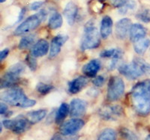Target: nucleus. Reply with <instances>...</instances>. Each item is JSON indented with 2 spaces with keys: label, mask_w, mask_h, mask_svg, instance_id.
<instances>
[{
  "label": "nucleus",
  "mask_w": 150,
  "mask_h": 140,
  "mask_svg": "<svg viewBox=\"0 0 150 140\" xmlns=\"http://www.w3.org/2000/svg\"><path fill=\"white\" fill-rule=\"evenodd\" d=\"M132 106L137 114L146 116L150 113V80L139 82L131 91Z\"/></svg>",
  "instance_id": "f257e3e1"
},
{
  "label": "nucleus",
  "mask_w": 150,
  "mask_h": 140,
  "mask_svg": "<svg viewBox=\"0 0 150 140\" xmlns=\"http://www.w3.org/2000/svg\"><path fill=\"white\" fill-rule=\"evenodd\" d=\"M1 100L11 106L21 108L32 107L36 103L35 100L28 98L23 90L17 86L4 91L1 94Z\"/></svg>",
  "instance_id": "f03ea898"
},
{
  "label": "nucleus",
  "mask_w": 150,
  "mask_h": 140,
  "mask_svg": "<svg viewBox=\"0 0 150 140\" xmlns=\"http://www.w3.org/2000/svg\"><path fill=\"white\" fill-rule=\"evenodd\" d=\"M119 71L128 79H137L141 76H150V64L140 58H135L130 64H122L119 67Z\"/></svg>",
  "instance_id": "7ed1b4c3"
},
{
  "label": "nucleus",
  "mask_w": 150,
  "mask_h": 140,
  "mask_svg": "<svg viewBox=\"0 0 150 140\" xmlns=\"http://www.w3.org/2000/svg\"><path fill=\"white\" fill-rule=\"evenodd\" d=\"M101 44L99 32L93 20L88 21L84 26V31L81 38L80 48L82 50H92L98 47Z\"/></svg>",
  "instance_id": "20e7f679"
},
{
  "label": "nucleus",
  "mask_w": 150,
  "mask_h": 140,
  "mask_svg": "<svg viewBox=\"0 0 150 140\" xmlns=\"http://www.w3.org/2000/svg\"><path fill=\"white\" fill-rule=\"evenodd\" d=\"M25 68V65L21 62H18L11 66L1 79V89H9L15 86L16 84L20 81V77L24 72Z\"/></svg>",
  "instance_id": "39448f33"
},
{
  "label": "nucleus",
  "mask_w": 150,
  "mask_h": 140,
  "mask_svg": "<svg viewBox=\"0 0 150 140\" xmlns=\"http://www.w3.org/2000/svg\"><path fill=\"white\" fill-rule=\"evenodd\" d=\"M47 12L45 10H41L38 13L30 16L25 21L17 26L14 31L15 35H22L33 31L40 24L46 19Z\"/></svg>",
  "instance_id": "423d86ee"
},
{
  "label": "nucleus",
  "mask_w": 150,
  "mask_h": 140,
  "mask_svg": "<svg viewBox=\"0 0 150 140\" xmlns=\"http://www.w3.org/2000/svg\"><path fill=\"white\" fill-rule=\"evenodd\" d=\"M125 91V83L122 79L117 76L110 77L108 86V100L110 102L119 101Z\"/></svg>",
  "instance_id": "0eeeda50"
},
{
  "label": "nucleus",
  "mask_w": 150,
  "mask_h": 140,
  "mask_svg": "<svg viewBox=\"0 0 150 140\" xmlns=\"http://www.w3.org/2000/svg\"><path fill=\"white\" fill-rule=\"evenodd\" d=\"M3 126L13 133L20 134L26 131L30 125L27 118L24 115H18L14 119H7L2 121Z\"/></svg>",
  "instance_id": "6e6552de"
},
{
  "label": "nucleus",
  "mask_w": 150,
  "mask_h": 140,
  "mask_svg": "<svg viewBox=\"0 0 150 140\" xmlns=\"http://www.w3.org/2000/svg\"><path fill=\"white\" fill-rule=\"evenodd\" d=\"M84 121L82 119L74 118L72 119L64 122L60 127L59 130L62 135L71 136L74 135L83 127Z\"/></svg>",
  "instance_id": "1a4fd4ad"
},
{
  "label": "nucleus",
  "mask_w": 150,
  "mask_h": 140,
  "mask_svg": "<svg viewBox=\"0 0 150 140\" xmlns=\"http://www.w3.org/2000/svg\"><path fill=\"white\" fill-rule=\"evenodd\" d=\"M98 114L105 121H116L123 115V109L120 105L106 106L99 109Z\"/></svg>",
  "instance_id": "9d476101"
},
{
  "label": "nucleus",
  "mask_w": 150,
  "mask_h": 140,
  "mask_svg": "<svg viewBox=\"0 0 150 140\" xmlns=\"http://www.w3.org/2000/svg\"><path fill=\"white\" fill-rule=\"evenodd\" d=\"M87 109V103L79 98H74L71 101L70 115L72 118H79L86 113Z\"/></svg>",
  "instance_id": "9b49d317"
},
{
  "label": "nucleus",
  "mask_w": 150,
  "mask_h": 140,
  "mask_svg": "<svg viewBox=\"0 0 150 140\" xmlns=\"http://www.w3.org/2000/svg\"><path fill=\"white\" fill-rule=\"evenodd\" d=\"M68 39V37L64 34H58L53 38L50 48V58H54L61 51L62 46Z\"/></svg>",
  "instance_id": "f8f14e48"
},
{
  "label": "nucleus",
  "mask_w": 150,
  "mask_h": 140,
  "mask_svg": "<svg viewBox=\"0 0 150 140\" xmlns=\"http://www.w3.org/2000/svg\"><path fill=\"white\" fill-rule=\"evenodd\" d=\"M131 21L128 18H122L116 24V35L117 38L123 40L126 38L131 27Z\"/></svg>",
  "instance_id": "ddd939ff"
},
{
  "label": "nucleus",
  "mask_w": 150,
  "mask_h": 140,
  "mask_svg": "<svg viewBox=\"0 0 150 140\" xmlns=\"http://www.w3.org/2000/svg\"><path fill=\"white\" fill-rule=\"evenodd\" d=\"M88 82L89 80L86 77L80 76L68 82V91L72 94H77L87 86Z\"/></svg>",
  "instance_id": "4468645a"
},
{
  "label": "nucleus",
  "mask_w": 150,
  "mask_h": 140,
  "mask_svg": "<svg viewBox=\"0 0 150 140\" xmlns=\"http://www.w3.org/2000/svg\"><path fill=\"white\" fill-rule=\"evenodd\" d=\"M50 45L48 41L45 39H40L33 45L32 50H31V54L33 56L42 57L49 52Z\"/></svg>",
  "instance_id": "2eb2a0df"
},
{
  "label": "nucleus",
  "mask_w": 150,
  "mask_h": 140,
  "mask_svg": "<svg viewBox=\"0 0 150 140\" xmlns=\"http://www.w3.org/2000/svg\"><path fill=\"white\" fill-rule=\"evenodd\" d=\"M100 69H101V62L98 59H92L83 67L82 71L84 75L86 77H96Z\"/></svg>",
  "instance_id": "dca6fc26"
},
{
  "label": "nucleus",
  "mask_w": 150,
  "mask_h": 140,
  "mask_svg": "<svg viewBox=\"0 0 150 140\" xmlns=\"http://www.w3.org/2000/svg\"><path fill=\"white\" fill-rule=\"evenodd\" d=\"M129 34L131 41L134 43L136 41L145 38V36L146 35V29L140 23L133 24L130 29Z\"/></svg>",
  "instance_id": "f3484780"
},
{
  "label": "nucleus",
  "mask_w": 150,
  "mask_h": 140,
  "mask_svg": "<svg viewBox=\"0 0 150 140\" xmlns=\"http://www.w3.org/2000/svg\"><path fill=\"white\" fill-rule=\"evenodd\" d=\"M112 5L116 8L121 14H125L129 10L136 8L137 3L134 0H113Z\"/></svg>",
  "instance_id": "a211bd4d"
},
{
  "label": "nucleus",
  "mask_w": 150,
  "mask_h": 140,
  "mask_svg": "<svg viewBox=\"0 0 150 140\" xmlns=\"http://www.w3.org/2000/svg\"><path fill=\"white\" fill-rule=\"evenodd\" d=\"M77 14V8L74 2H69L65 5L63 11V15L68 22V25L72 26L75 22Z\"/></svg>",
  "instance_id": "6ab92c4d"
},
{
  "label": "nucleus",
  "mask_w": 150,
  "mask_h": 140,
  "mask_svg": "<svg viewBox=\"0 0 150 140\" xmlns=\"http://www.w3.org/2000/svg\"><path fill=\"white\" fill-rule=\"evenodd\" d=\"M112 20L109 16H104L101 20V27H100V34L101 38L106 39L110 35L112 32Z\"/></svg>",
  "instance_id": "aec40b11"
},
{
  "label": "nucleus",
  "mask_w": 150,
  "mask_h": 140,
  "mask_svg": "<svg viewBox=\"0 0 150 140\" xmlns=\"http://www.w3.org/2000/svg\"><path fill=\"white\" fill-rule=\"evenodd\" d=\"M47 115V110L45 109H38L35 111H30L26 113V117L28 121H29L30 125H35L41 121L45 118Z\"/></svg>",
  "instance_id": "412c9836"
},
{
  "label": "nucleus",
  "mask_w": 150,
  "mask_h": 140,
  "mask_svg": "<svg viewBox=\"0 0 150 140\" xmlns=\"http://www.w3.org/2000/svg\"><path fill=\"white\" fill-rule=\"evenodd\" d=\"M70 113V106L68 104L63 103L60 105L59 108L58 109L57 112L55 115V121L56 124H61L64 121L68 113Z\"/></svg>",
  "instance_id": "4be33fe9"
},
{
  "label": "nucleus",
  "mask_w": 150,
  "mask_h": 140,
  "mask_svg": "<svg viewBox=\"0 0 150 140\" xmlns=\"http://www.w3.org/2000/svg\"><path fill=\"white\" fill-rule=\"evenodd\" d=\"M150 46V41L149 39L143 38L134 43V50L136 53L143 55Z\"/></svg>",
  "instance_id": "5701e85b"
},
{
  "label": "nucleus",
  "mask_w": 150,
  "mask_h": 140,
  "mask_svg": "<svg viewBox=\"0 0 150 140\" xmlns=\"http://www.w3.org/2000/svg\"><path fill=\"white\" fill-rule=\"evenodd\" d=\"M63 20L61 14L58 12H55L50 16L48 22V26L50 29H57L60 28L62 25Z\"/></svg>",
  "instance_id": "b1692460"
},
{
  "label": "nucleus",
  "mask_w": 150,
  "mask_h": 140,
  "mask_svg": "<svg viewBox=\"0 0 150 140\" xmlns=\"http://www.w3.org/2000/svg\"><path fill=\"white\" fill-rule=\"evenodd\" d=\"M35 38L36 36L35 34H29V35L24 36L20 41L18 48L20 50H26L34 44Z\"/></svg>",
  "instance_id": "393cba45"
},
{
  "label": "nucleus",
  "mask_w": 150,
  "mask_h": 140,
  "mask_svg": "<svg viewBox=\"0 0 150 140\" xmlns=\"http://www.w3.org/2000/svg\"><path fill=\"white\" fill-rule=\"evenodd\" d=\"M116 132L112 128H106L103 130L99 134L98 140H116Z\"/></svg>",
  "instance_id": "a878e982"
},
{
  "label": "nucleus",
  "mask_w": 150,
  "mask_h": 140,
  "mask_svg": "<svg viewBox=\"0 0 150 140\" xmlns=\"http://www.w3.org/2000/svg\"><path fill=\"white\" fill-rule=\"evenodd\" d=\"M120 135L122 138H124L125 140H138V137L131 130L125 127H122L120 129Z\"/></svg>",
  "instance_id": "bb28decb"
},
{
  "label": "nucleus",
  "mask_w": 150,
  "mask_h": 140,
  "mask_svg": "<svg viewBox=\"0 0 150 140\" xmlns=\"http://www.w3.org/2000/svg\"><path fill=\"white\" fill-rule=\"evenodd\" d=\"M53 88L54 87L51 85L43 83V82H38L36 86V89H37L38 91L43 95L49 94L53 90Z\"/></svg>",
  "instance_id": "cd10ccee"
},
{
  "label": "nucleus",
  "mask_w": 150,
  "mask_h": 140,
  "mask_svg": "<svg viewBox=\"0 0 150 140\" xmlns=\"http://www.w3.org/2000/svg\"><path fill=\"white\" fill-rule=\"evenodd\" d=\"M123 56V52L120 49H116V52L113 57L112 58V61H111L110 64L109 69L110 70H112L115 68L117 65V64L120 62V60L122 59Z\"/></svg>",
  "instance_id": "c85d7f7f"
},
{
  "label": "nucleus",
  "mask_w": 150,
  "mask_h": 140,
  "mask_svg": "<svg viewBox=\"0 0 150 140\" xmlns=\"http://www.w3.org/2000/svg\"><path fill=\"white\" fill-rule=\"evenodd\" d=\"M26 62L32 71H35L37 69V60H36L35 57L33 56L32 54H29L26 56Z\"/></svg>",
  "instance_id": "c756f323"
},
{
  "label": "nucleus",
  "mask_w": 150,
  "mask_h": 140,
  "mask_svg": "<svg viewBox=\"0 0 150 140\" xmlns=\"http://www.w3.org/2000/svg\"><path fill=\"white\" fill-rule=\"evenodd\" d=\"M137 17L143 23H150V11L149 9H144L137 14Z\"/></svg>",
  "instance_id": "7c9ffc66"
},
{
  "label": "nucleus",
  "mask_w": 150,
  "mask_h": 140,
  "mask_svg": "<svg viewBox=\"0 0 150 140\" xmlns=\"http://www.w3.org/2000/svg\"><path fill=\"white\" fill-rule=\"evenodd\" d=\"M116 52V49H109V50H103L100 53V56L101 58H112Z\"/></svg>",
  "instance_id": "2f4dec72"
},
{
  "label": "nucleus",
  "mask_w": 150,
  "mask_h": 140,
  "mask_svg": "<svg viewBox=\"0 0 150 140\" xmlns=\"http://www.w3.org/2000/svg\"><path fill=\"white\" fill-rule=\"evenodd\" d=\"M105 82V78L102 75H99L95 77V79L92 81V83L97 87H101Z\"/></svg>",
  "instance_id": "473e14b6"
},
{
  "label": "nucleus",
  "mask_w": 150,
  "mask_h": 140,
  "mask_svg": "<svg viewBox=\"0 0 150 140\" xmlns=\"http://www.w3.org/2000/svg\"><path fill=\"white\" fill-rule=\"evenodd\" d=\"M42 5L43 2H33V3L30 4L29 8L31 11H36L38 10Z\"/></svg>",
  "instance_id": "72a5a7b5"
},
{
  "label": "nucleus",
  "mask_w": 150,
  "mask_h": 140,
  "mask_svg": "<svg viewBox=\"0 0 150 140\" xmlns=\"http://www.w3.org/2000/svg\"><path fill=\"white\" fill-rule=\"evenodd\" d=\"M8 54H9V49H8V48H5V49H4L3 50H2L1 53H0V61H1V62L3 61V60L8 56Z\"/></svg>",
  "instance_id": "f704fd0d"
},
{
  "label": "nucleus",
  "mask_w": 150,
  "mask_h": 140,
  "mask_svg": "<svg viewBox=\"0 0 150 140\" xmlns=\"http://www.w3.org/2000/svg\"><path fill=\"white\" fill-rule=\"evenodd\" d=\"M8 111V106L7 105L5 104L4 103H1L0 104V113L1 115H5Z\"/></svg>",
  "instance_id": "c9c22d12"
},
{
  "label": "nucleus",
  "mask_w": 150,
  "mask_h": 140,
  "mask_svg": "<svg viewBox=\"0 0 150 140\" xmlns=\"http://www.w3.org/2000/svg\"><path fill=\"white\" fill-rule=\"evenodd\" d=\"M25 13H26V8H23L21 9V12H20V14H19L18 19H17V22L16 23H19L22 20V19L23 18V16H24V14H25Z\"/></svg>",
  "instance_id": "e433bc0d"
},
{
  "label": "nucleus",
  "mask_w": 150,
  "mask_h": 140,
  "mask_svg": "<svg viewBox=\"0 0 150 140\" xmlns=\"http://www.w3.org/2000/svg\"><path fill=\"white\" fill-rule=\"evenodd\" d=\"M50 140H63V139H62V138L60 135H59V134H55V135L52 137Z\"/></svg>",
  "instance_id": "4c0bfd02"
},
{
  "label": "nucleus",
  "mask_w": 150,
  "mask_h": 140,
  "mask_svg": "<svg viewBox=\"0 0 150 140\" xmlns=\"http://www.w3.org/2000/svg\"><path fill=\"white\" fill-rule=\"evenodd\" d=\"M67 140H77V137H74V138H71V139H68Z\"/></svg>",
  "instance_id": "58836bf2"
},
{
  "label": "nucleus",
  "mask_w": 150,
  "mask_h": 140,
  "mask_svg": "<svg viewBox=\"0 0 150 140\" xmlns=\"http://www.w3.org/2000/svg\"><path fill=\"white\" fill-rule=\"evenodd\" d=\"M145 140H150V134L146 136V138L145 139Z\"/></svg>",
  "instance_id": "ea45409f"
},
{
  "label": "nucleus",
  "mask_w": 150,
  "mask_h": 140,
  "mask_svg": "<svg viewBox=\"0 0 150 140\" xmlns=\"http://www.w3.org/2000/svg\"><path fill=\"white\" fill-rule=\"evenodd\" d=\"M5 1H6V0H0V2H1V3H3V2H5Z\"/></svg>",
  "instance_id": "a19ab883"
},
{
  "label": "nucleus",
  "mask_w": 150,
  "mask_h": 140,
  "mask_svg": "<svg viewBox=\"0 0 150 140\" xmlns=\"http://www.w3.org/2000/svg\"><path fill=\"white\" fill-rule=\"evenodd\" d=\"M98 1H101V2H103V1H105V0H98Z\"/></svg>",
  "instance_id": "79ce46f5"
}]
</instances>
